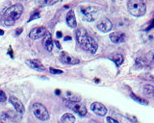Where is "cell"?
Returning a JSON list of instances; mask_svg holds the SVG:
<instances>
[{"label": "cell", "instance_id": "obj_21", "mask_svg": "<svg viewBox=\"0 0 154 123\" xmlns=\"http://www.w3.org/2000/svg\"><path fill=\"white\" fill-rule=\"evenodd\" d=\"M67 100L71 101V102H79V101L81 100V97H80L79 95L73 94V93L68 92H67Z\"/></svg>", "mask_w": 154, "mask_h": 123}, {"label": "cell", "instance_id": "obj_5", "mask_svg": "<svg viewBox=\"0 0 154 123\" xmlns=\"http://www.w3.org/2000/svg\"><path fill=\"white\" fill-rule=\"evenodd\" d=\"M33 113L35 117L42 121H46L49 119V113L46 108L41 103H35L33 104Z\"/></svg>", "mask_w": 154, "mask_h": 123}, {"label": "cell", "instance_id": "obj_1", "mask_svg": "<svg viewBox=\"0 0 154 123\" xmlns=\"http://www.w3.org/2000/svg\"><path fill=\"white\" fill-rule=\"evenodd\" d=\"M75 37H76V41L78 42V44L81 46L84 50L90 52L91 54H94L96 52L97 43L89 34L87 33V31L85 29H83V28L77 29L75 31Z\"/></svg>", "mask_w": 154, "mask_h": 123}, {"label": "cell", "instance_id": "obj_11", "mask_svg": "<svg viewBox=\"0 0 154 123\" xmlns=\"http://www.w3.org/2000/svg\"><path fill=\"white\" fill-rule=\"evenodd\" d=\"M42 45L47 51H51L53 49V39L52 37H51V34L48 31L45 32V36L42 37Z\"/></svg>", "mask_w": 154, "mask_h": 123}, {"label": "cell", "instance_id": "obj_20", "mask_svg": "<svg viewBox=\"0 0 154 123\" xmlns=\"http://www.w3.org/2000/svg\"><path fill=\"white\" fill-rule=\"evenodd\" d=\"M135 67L137 68H142L145 67H148V63L146 61L145 59H142V58H138L135 61Z\"/></svg>", "mask_w": 154, "mask_h": 123}, {"label": "cell", "instance_id": "obj_18", "mask_svg": "<svg viewBox=\"0 0 154 123\" xmlns=\"http://www.w3.org/2000/svg\"><path fill=\"white\" fill-rule=\"evenodd\" d=\"M61 122L62 123H74L75 117H74V115L71 114H65L62 115Z\"/></svg>", "mask_w": 154, "mask_h": 123}, {"label": "cell", "instance_id": "obj_30", "mask_svg": "<svg viewBox=\"0 0 154 123\" xmlns=\"http://www.w3.org/2000/svg\"><path fill=\"white\" fill-rule=\"evenodd\" d=\"M154 27V19L152 20V22H150V24H149V26L148 27V28H145V31H149L150 29H152Z\"/></svg>", "mask_w": 154, "mask_h": 123}, {"label": "cell", "instance_id": "obj_35", "mask_svg": "<svg viewBox=\"0 0 154 123\" xmlns=\"http://www.w3.org/2000/svg\"><path fill=\"white\" fill-rule=\"evenodd\" d=\"M55 93H56L57 95H60V89H56V90H55Z\"/></svg>", "mask_w": 154, "mask_h": 123}, {"label": "cell", "instance_id": "obj_38", "mask_svg": "<svg viewBox=\"0 0 154 123\" xmlns=\"http://www.w3.org/2000/svg\"><path fill=\"white\" fill-rule=\"evenodd\" d=\"M0 123H4V122H2V121H0Z\"/></svg>", "mask_w": 154, "mask_h": 123}, {"label": "cell", "instance_id": "obj_17", "mask_svg": "<svg viewBox=\"0 0 154 123\" xmlns=\"http://www.w3.org/2000/svg\"><path fill=\"white\" fill-rule=\"evenodd\" d=\"M110 60H112L114 63L116 64L117 67H120L123 63V57L122 55H120V54H114L113 56H110Z\"/></svg>", "mask_w": 154, "mask_h": 123}, {"label": "cell", "instance_id": "obj_13", "mask_svg": "<svg viewBox=\"0 0 154 123\" xmlns=\"http://www.w3.org/2000/svg\"><path fill=\"white\" fill-rule=\"evenodd\" d=\"M9 100H10V102L12 103V105L14 106V108L16 109L17 113H19V114L24 113V106L19 99H17V97H14V96H10Z\"/></svg>", "mask_w": 154, "mask_h": 123}, {"label": "cell", "instance_id": "obj_26", "mask_svg": "<svg viewBox=\"0 0 154 123\" xmlns=\"http://www.w3.org/2000/svg\"><path fill=\"white\" fill-rule=\"evenodd\" d=\"M38 2L42 5H52L53 3H55L54 0H39Z\"/></svg>", "mask_w": 154, "mask_h": 123}, {"label": "cell", "instance_id": "obj_19", "mask_svg": "<svg viewBox=\"0 0 154 123\" xmlns=\"http://www.w3.org/2000/svg\"><path fill=\"white\" fill-rule=\"evenodd\" d=\"M142 92H144L145 95H148V96L154 95V86L150 84L145 85L142 87Z\"/></svg>", "mask_w": 154, "mask_h": 123}, {"label": "cell", "instance_id": "obj_14", "mask_svg": "<svg viewBox=\"0 0 154 123\" xmlns=\"http://www.w3.org/2000/svg\"><path fill=\"white\" fill-rule=\"evenodd\" d=\"M18 114L19 113H14V112L13 111H8V112H6V113L3 114L2 115V117L6 119V120H10V121H13V122H16V121H18V120H20V117L18 115Z\"/></svg>", "mask_w": 154, "mask_h": 123}, {"label": "cell", "instance_id": "obj_15", "mask_svg": "<svg viewBox=\"0 0 154 123\" xmlns=\"http://www.w3.org/2000/svg\"><path fill=\"white\" fill-rule=\"evenodd\" d=\"M26 63L29 67L33 68V69H36V70H39V71H45V67H43V64L38 60H35V59L34 60H28Z\"/></svg>", "mask_w": 154, "mask_h": 123}, {"label": "cell", "instance_id": "obj_8", "mask_svg": "<svg viewBox=\"0 0 154 123\" xmlns=\"http://www.w3.org/2000/svg\"><path fill=\"white\" fill-rule=\"evenodd\" d=\"M60 61L65 64H78L80 61L75 57H72L67 52H62L60 55Z\"/></svg>", "mask_w": 154, "mask_h": 123}, {"label": "cell", "instance_id": "obj_36", "mask_svg": "<svg viewBox=\"0 0 154 123\" xmlns=\"http://www.w3.org/2000/svg\"><path fill=\"white\" fill-rule=\"evenodd\" d=\"M64 39H65V41H71V37H65V38Z\"/></svg>", "mask_w": 154, "mask_h": 123}, {"label": "cell", "instance_id": "obj_2", "mask_svg": "<svg viewBox=\"0 0 154 123\" xmlns=\"http://www.w3.org/2000/svg\"><path fill=\"white\" fill-rule=\"evenodd\" d=\"M22 13H23V6L19 4V3L9 7L5 11L4 14H3V23L6 26H13L14 22H16V20L20 17Z\"/></svg>", "mask_w": 154, "mask_h": 123}, {"label": "cell", "instance_id": "obj_10", "mask_svg": "<svg viewBox=\"0 0 154 123\" xmlns=\"http://www.w3.org/2000/svg\"><path fill=\"white\" fill-rule=\"evenodd\" d=\"M45 32H46L45 27H43V26L35 27L30 31V33H29V37H30L32 39H38L40 38H42L43 36H45Z\"/></svg>", "mask_w": 154, "mask_h": 123}, {"label": "cell", "instance_id": "obj_29", "mask_svg": "<svg viewBox=\"0 0 154 123\" xmlns=\"http://www.w3.org/2000/svg\"><path fill=\"white\" fill-rule=\"evenodd\" d=\"M107 121H108V123H119L118 120H116L115 118L110 117H107Z\"/></svg>", "mask_w": 154, "mask_h": 123}, {"label": "cell", "instance_id": "obj_37", "mask_svg": "<svg viewBox=\"0 0 154 123\" xmlns=\"http://www.w3.org/2000/svg\"><path fill=\"white\" fill-rule=\"evenodd\" d=\"M3 35H4V31L0 29V36H3Z\"/></svg>", "mask_w": 154, "mask_h": 123}, {"label": "cell", "instance_id": "obj_23", "mask_svg": "<svg viewBox=\"0 0 154 123\" xmlns=\"http://www.w3.org/2000/svg\"><path fill=\"white\" fill-rule=\"evenodd\" d=\"M145 59L148 63V64L154 66V50H152V51H149L148 54H146V56H145Z\"/></svg>", "mask_w": 154, "mask_h": 123}, {"label": "cell", "instance_id": "obj_3", "mask_svg": "<svg viewBox=\"0 0 154 123\" xmlns=\"http://www.w3.org/2000/svg\"><path fill=\"white\" fill-rule=\"evenodd\" d=\"M128 12L133 16H142L146 12V6L144 0H129L127 4Z\"/></svg>", "mask_w": 154, "mask_h": 123}, {"label": "cell", "instance_id": "obj_27", "mask_svg": "<svg viewBox=\"0 0 154 123\" xmlns=\"http://www.w3.org/2000/svg\"><path fill=\"white\" fill-rule=\"evenodd\" d=\"M7 100V96H6V93L3 92V90L0 89V103H3L5 102Z\"/></svg>", "mask_w": 154, "mask_h": 123}, {"label": "cell", "instance_id": "obj_32", "mask_svg": "<svg viewBox=\"0 0 154 123\" xmlns=\"http://www.w3.org/2000/svg\"><path fill=\"white\" fill-rule=\"evenodd\" d=\"M54 43H55V45L57 46V48H59V49H61L62 48V46H61V43L58 41H54Z\"/></svg>", "mask_w": 154, "mask_h": 123}, {"label": "cell", "instance_id": "obj_16", "mask_svg": "<svg viewBox=\"0 0 154 123\" xmlns=\"http://www.w3.org/2000/svg\"><path fill=\"white\" fill-rule=\"evenodd\" d=\"M67 23L71 28H75L77 26V22H76V19H75V14L74 12L72 10H71L67 14Z\"/></svg>", "mask_w": 154, "mask_h": 123}, {"label": "cell", "instance_id": "obj_31", "mask_svg": "<svg viewBox=\"0 0 154 123\" xmlns=\"http://www.w3.org/2000/svg\"><path fill=\"white\" fill-rule=\"evenodd\" d=\"M21 33H22V28H18L16 30V35L18 36V35H20Z\"/></svg>", "mask_w": 154, "mask_h": 123}, {"label": "cell", "instance_id": "obj_28", "mask_svg": "<svg viewBox=\"0 0 154 123\" xmlns=\"http://www.w3.org/2000/svg\"><path fill=\"white\" fill-rule=\"evenodd\" d=\"M49 71H50V73H52V74H62V73H63V71H62V70L56 69V68H53V67H50Z\"/></svg>", "mask_w": 154, "mask_h": 123}, {"label": "cell", "instance_id": "obj_34", "mask_svg": "<svg viewBox=\"0 0 154 123\" xmlns=\"http://www.w3.org/2000/svg\"><path fill=\"white\" fill-rule=\"evenodd\" d=\"M61 37H62V33H61V32H57V38L60 39Z\"/></svg>", "mask_w": 154, "mask_h": 123}, {"label": "cell", "instance_id": "obj_33", "mask_svg": "<svg viewBox=\"0 0 154 123\" xmlns=\"http://www.w3.org/2000/svg\"><path fill=\"white\" fill-rule=\"evenodd\" d=\"M8 54L9 55L12 57V58H14V56H13V49H12V47H10L9 48V50H8Z\"/></svg>", "mask_w": 154, "mask_h": 123}, {"label": "cell", "instance_id": "obj_6", "mask_svg": "<svg viewBox=\"0 0 154 123\" xmlns=\"http://www.w3.org/2000/svg\"><path fill=\"white\" fill-rule=\"evenodd\" d=\"M65 105L67 106L68 109L72 110L74 113L78 114L81 117H84V115L87 114V109L85 108V106L79 104L78 102H71V101H65Z\"/></svg>", "mask_w": 154, "mask_h": 123}, {"label": "cell", "instance_id": "obj_9", "mask_svg": "<svg viewBox=\"0 0 154 123\" xmlns=\"http://www.w3.org/2000/svg\"><path fill=\"white\" fill-rule=\"evenodd\" d=\"M97 29L103 33H107V32L111 31L113 28V23L110 21V19H103L100 21H98V23L96 25Z\"/></svg>", "mask_w": 154, "mask_h": 123}, {"label": "cell", "instance_id": "obj_25", "mask_svg": "<svg viewBox=\"0 0 154 123\" xmlns=\"http://www.w3.org/2000/svg\"><path fill=\"white\" fill-rule=\"evenodd\" d=\"M141 78L144 79V80H148V81H151V82H154V76L149 74V73H145L141 75Z\"/></svg>", "mask_w": 154, "mask_h": 123}, {"label": "cell", "instance_id": "obj_12", "mask_svg": "<svg viewBox=\"0 0 154 123\" xmlns=\"http://www.w3.org/2000/svg\"><path fill=\"white\" fill-rule=\"evenodd\" d=\"M126 36L122 32H113L110 34V39L114 43H120L125 41Z\"/></svg>", "mask_w": 154, "mask_h": 123}, {"label": "cell", "instance_id": "obj_4", "mask_svg": "<svg viewBox=\"0 0 154 123\" xmlns=\"http://www.w3.org/2000/svg\"><path fill=\"white\" fill-rule=\"evenodd\" d=\"M81 16L86 21H94L97 16V8L94 6H81L79 8Z\"/></svg>", "mask_w": 154, "mask_h": 123}, {"label": "cell", "instance_id": "obj_7", "mask_svg": "<svg viewBox=\"0 0 154 123\" xmlns=\"http://www.w3.org/2000/svg\"><path fill=\"white\" fill-rule=\"evenodd\" d=\"M91 109L95 114L100 115V117H104L107 114V108L99 102H94L91 105Z\"/></svg>", "mask_w": 154, "mask_h": 123}, {"label": "cell", "instance_id": "obj_24", "mask_svg": "<svg viewBox=\"0 0 154 123\" xmlns=\"http://www.w3.org/2000/svg\"><path fill=\"white\" fill-rule=\"evenodd\" d=\"M41 17V13H40V11L39 10H36L35 12H33L31 14V16H30V19H28V22H30V21L32 20H35V19H38Z\"/></svg>", "mask_w": 154, "mask_h": 123}, {"label": "cell", "instance_id": "obj_22", "mask_svg": "<svg viewBox=\"0 0 154 123\" xmlns=\"http://www.w3.org/2000/svg\"><path fill=\"white\" fill-rule=\"evenodd\" d=\"M130 96H131V98L133 99L134 101H136V102L140 103V104H142V105H148V100H145V99H144V98H141L140 96L134 94V93H131Z\"/></svg>", "mask_w": 154, "mask_h": 123}]
</instances>
